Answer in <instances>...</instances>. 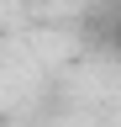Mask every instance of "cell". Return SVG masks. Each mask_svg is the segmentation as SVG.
<instances>
[]
</instances>
